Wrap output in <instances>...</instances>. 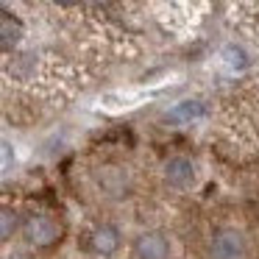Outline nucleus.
Segmentation results:
<instances>
[{"label": "nucleus", "mask_w": 259, "mask_h": 259, "mask_svg": "<svg viewBox=\"0 0 259 259\" xmlns=\"http://www.w3.org/2000/svg\"><path fill=\"white\" fill-rule=\"evenodd\" d=\"M0 220H3V240H12V234L17 231V212H12V209H3V214H0Z\"/></svg>", "instance_id": "9"}, {"label": "nucleus", "mask_w": 259, "mask_h": 259, "mask_svg": "<svg viewBox=\"0 0 259 259\" xmlns=\"http://www.w3.org/2000/svg\"><path fill=\"white\" fill-rule=\"evenodd\" d=\"M167 251H170V245L159 231H145L134 242L137 259H167Z\"/></svg>", "instance_id": "3"}, {"label": "nucleus", "mask_w": 259, "mask_h": 259, "mask_svg": "<svg viewBox=\"0 0 259 259\" xmlns=\"http://www.w3.org/2000/svg\"><path fill=\"white\" fill-rule=\"evenodd\" d=\"M0 36H3V51H12L20 39H23V23L17 17H12L9 12L0 14Z\"/></svg>", "instance_id": "6"}, {"label": "nucleus", "mask_w": 259, "mask_h": 259, "mask_svg": "<svg viewBox=\"0 0 259 259\" xmlns=\"http://www.w3.org/2000/svg\"><path fill=\"white\" fill-rule=\"evenodd\" d=\"M223 56H229V64H234V67H242V64H245V53H242L240 48H234V45L226 48Z\"/></svg>", "instance_id": "10"}, {"label": "nucleus", "mask_w": 259, "mask_h": 259, "mask_svg": "<svg viewBox=\"0 0 259 259\" xmlns=\"http://www.w3.org/2000/svg\"><path fill=\"white\" fill-rule=\"evenodd\" d=\"M209 259H245V237L240 231H220L209 245Z\"/></svg>", "instance_id": "2"}, {"label": "nucleus", "mask_w": 259, "mask_h": 259, "mask_svg": "<svg viewBox=\"0 0 259 259\" xmlns=\"http://www.w3.org/2000/svg\"><path fill=\"white\" fill-rule=\"evenodd\" d=\"M25 237H28L31 245L48 248L56 240H62V226H59L51 214L36 212V214H28V220H25Z\"/></svg>", "instance_id": "1"}, {"label": "nucleus", "mask_w": 259, "mask_h": 259, "mask_svg": "<svg viewBox=\"0 0 259 259\" xmlns=\"http://www.w3.org/2000/svg\"><path fill=\"white\" fill-rule=\"evenodd\" d=\"M164 179L170 187H190L195 179V167H192L190 159L184 156H173L164 162Z\"/></svg>", "instance_id": "4"}, {"label": "nucleus", "mask_w": 259, "mask_h": 259, "mask_svg": "<svg viewBox=\"0 0 259 259\" xmlns=\"http://www.w3.org/2000/svg\"><path fill=\"white\" fill-rule=\"evenodd\" d=\"M120 245V234L114 226H101V229L92 234V248H95L98 253H103V256H109V253H114Z\"/></svg>", "instance_id": "7"}, {"label": "nucleus", "mask_w": 259, "mask_h": 259, "mask_svg": "<svg viewBox=\"0 0 259 259\" xmlns=\"http://www.w3.org/2000/svg\"><path fill=\"white\" fill-rule=\"evenodd\" d=\"M98 184L109 195H125V190H128V173L123 167H103L98 173Z\"/></svg>", "instance_id": "5"}, {"label": "nucleus", "mask_w": 259, "mask_h": 259, "mask_svg": "<svg viewBox=\"0 0 259 259\" xmlns=\"http://www.w3.org/2000/svg\"><path fill=\"white\" fill-rule=\"evenodd\" d=\"M203 114H206V109L198 101H184L176 109H170V117L173 120H195V117H203Z\"/></svg>", "instance_id": "8"}]
</instances>
